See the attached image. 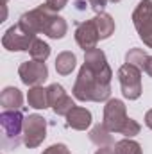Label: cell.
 Masks as SVG:
<instances>
[{"instance_id":"obj_16","label":"cell","mask_w":152,"mask_h":154,"mask_svg":"<svg viewBox=\"0 0 152 154\" xmlns=\"http://www.w3.org/2000/svg\"><path fill=\"white\" fill-rule=\"evenodd\" d=\"M75 63H77L75 56H74L72 52L65 50V52H61V54L56 57V70H57V74H61V75H68V74L74 72Z\"/></svg>"},{"instance_id":"obj_2","label":"cell","mask_w":152,"mask_h":154,"mask_svg":"<svg viewBox=\"0 0 152 154\" xmlns=\"http://www.w3.org/2000/svg\"><path fill=\"white\" fill-rule=\"evenodd\" d=\"M23 115L18 109H4L0 113L2 127V145L5 149H16L20 143V134H23Z\"/></svg>"},{"instance_id":"obj_13","label":"cell","mask_w":152,"mask_h":154,"mask_svg":"<svg viewBox=\"0 0 152 154\" xmlns=\"http://www.w3.org/2000/svg\"><path fill=\"white\" fill-rule=\"evenodd\" d=\"M27 102L31 108H36V109H45L48 108V91L47 88H41V86H32L27 93Z\"/></svg>"},{"instance_id":"obj_22","label":"cell","mask_w":152,"mask_h":154,"mask_svg":"<svg viewBox=\"0 0 152 154\" xmlns=\"http://www.w3.org/2000/svg\"><path fill=\"white\" fill-rule=\"evenodd\" d=\"M43 154H70V151H68V147L63 145V143H54V145H50L48 149H45Z\"/></svg>"},{"instance_id":"obj_18","label":"cell","mask_w":152,"mask_h":154,"mask_svg":"<svg viewBox=\"0 0 152 154\" xmlns=\"http://www.w3.org/2000/svg\"><path fill=\"white\" fill-rule=\"evenodd\" d=\"M114 154H141V145L131 138H123L114 143Z\"/></svg>"},{"instance_id":"obj_26","label":"cell","mask_w":152,"mask_h":154,"mask_svg":"<svg viewBox=\"0 0 152 154\" xmlns=\"http://www.w3.org/2000/svg\"><path fill=\"white\" fill-rule=\"evenodd\" d=\"M95 154H114V149H111V147H100Z\"/></svg>"},{"instance_id":"obj_28","label":"cell","mask_w":152,"mask_h":154,"mask_svg":"<svg viewBox=\"0 0 152 154\" xmlns=\"http://www.w3.org/2000/svg\"><path fill=\"white\" fill-rule=\"evenodd\" d=\"M109 2H114V4H116V2H120V0H109Z\"/></svg>"},{"instance_id":"obj_20","label":"cell","mask_w":152,"mask_h":154,"mask_svg":"<svg viewBox=\"0 0 152 154\" xmlns=\"http://www.w3.org/2000/svg\"><path fill=\"white\" fill-rule=\"evenodd\" d=\"M147 57H149L147 52H143L141 48H131V50L125 54V61H127L129 65L140 68V70L145 68V61H147Z\"/></svg>"},{"instance_id":"obj_19","label":"cell","mask_w":152,"mask_h":154,"mask_svg":"<svg viewBox=\"0 0 152 154\" xmlns=\"http://www.w3.org/2000/svg\"><path fill=\"white\" fill-rule=\"evenodd\" d=\"M29 52H31V57H32L34 61H41V63H45V59L50 56V47H48L43 39L36 38Z\"/></svg>"},{"instance_id":"obj_6","label":"cell","mask_w":152,"mask_h":154,"mask_svg":"<svg viewBox=\"0 0 152 154\" xmlns=\"http://www.w3.org/2000/svg\"><path fill=\"white\" fill-rule=\"evenodd\" d=\"M34 39L36 34L25 31L20 23H16L5 31V34L2 36V45L11 52H20V50H31Z\"/></svg>"},{"instance_id":"obj_14","label":"cell","mask_w":152,"mask_h":154,"mask_svg":"<svg viewBox=\"0 0 152 154\" xmlns=\"http://www.w3.org/2000/svg\"><path fill=\"white\" fill-rule=\"evenodd\" d=\"M90 140L99 145V147H111L114 142H113V136H111V131L104 125V124H99L91 129L90 133Z\"/></svg>"},{"instance_id":"obj_11","label":"cell","mask_w":152,"mask_h":154,"mask_svg":"<svg viewBox=\"0 0 152 154\" xmlns=\"http://www.w3.org/2000/svg\"><path fill=\"white\" fill-rule=\"evenodd\" d=\"M66 125L77 129V131H86L91 125V113L86 108H79L75 106L68 115H66Z\"/></svg>"},{"instance_id":"obj_3","label":"cell","mask_w":152,"mask_h":154,"mask_svg":"<svg viewBox=\"0 0 152 154\" xmlns=\"http://www.w3.org/2000/svg\"><path fill=\"white\" fill-rule=\"evenodd\" d=\"M54 16H56V11H52L47 4H41L36 9H32L29 13H23L20 16L18 23L32 34H39V32L47 34V29H48L50 22L54 20Z\"/></svg>"},{"instance_id":"obj_1","label":"cell","mask_w":152,"mask_h":154,"mask_svg":"<svg viewBox=\"0 0 152 154\" xmlns=\"http://www.w3.org/2000/svg\"><path fill=\"white\" fill-rule=\"evenodd\" d=\"M111 77L113 72L108 65L106 54L100 48H91L84 52V65L74 84V97L82 102H102L111 95Z\"/></svg>"},{"instance_id":"obj_8","label":"cell","mask_w":152,"mask_h":154,"mask_svg":"<svg viewBox=\"0 0 152 154\" xmlns=\"http://www.w3.org/2000/svg\"><path fill=\"white\" fill-rule=\"evenodd\" d=\"M23 143L29 149H34L43 143L47 136V122L39 115H29L23 120Z\"/></svg>"},{"instance_id":"obj_7","label":"cell","mask_w":152,"mask_h":154,"mask_svg":"<svg viewBox=\"0 0 152 154\" xmlns=\"http://www.w3.org/2000/svg\"><path fill=\"white\" fill-rule=\"evenodd\" d=\"M129 116L125 111V104L118 99L108 100V104L104 106V125L111 131V133H120L123 131V127L127 125Z\"/></svg>"},{"instance_id":"obj_15","label":"cell","mask_w":152,"mask_h":154,"mask_svg":"<svg viewBox=\"0 0 152 154\" xmlns=\"http://www.w3.org/2000/svg\"><path fill=\"white\" fill-rule=\"evenodd\" d=\"M95 25H97V31H99V36L100 39L109 38L114 32V20L108 14V13H97V16L93 18Z\"/></svg>"},{"instance_id":"obj_12","label":"cell","mask_w":152,"mask_h":154,"mask_svg":"<svg viewBox=\"0 0 152 154\" xmlns=\"http://www.w3.org/2000/svg\"><path fill=\"white\" fill-rule=\"evenodd\" d=\"M0 104L4 109H20L23 104V95L18 88L7 86V88H4V91L0 95Z\"/></svg>"},{"instance_id":"obj_9","label":"cell","mask_w":152,"mask_h":154,"mask_svg":"<svg viewBox=\"0 0 152 154\" xmlns=\"http://www.w3.org/2000/svg\"><path fill=\"white\" fill-rule=\"evenodd\" d=\"M18 75L22 79V82L27 84V86H39L48 77V70H47L45 63L32 59V61H25V63L20 65Z\"/></svg>"},{"instance_id":"obj_10","label":"cell","mask_w":152,"mask_h":154,"mask_svg":"<svg viewBox=\"0 0 152 154\" xmlns=\"http://www.w3.org/2000/svg\"><path fill=\"white\" fill-rule=\"evenodd\" d=\"M99 39H100V36H99V31H97V25H95L93 18L77 25L75 41L84 52H86V50H91V48H97Z\"/></svg>"},{"instance_id":"obj_5","label":"cell","mask_w":152,"mask_h":154,"mask_svg":"<svg viewBox=\"0 0 152 154\" xmlns=\"http://www.w3.org/2000/svg\"><path fill=\"white\" fill-rule=\"evenodd\" d=\"M132 23L141 41L152 48V0H141L136 5L132 13Z\"/></svg>"},{"instance_id":"obj_23","label":"cell","mask_w":152,"mask_h":154,"mask_svg":"<svg viewBox=\"0 0 152 154\" xmlns=\"http://www.w3.org/2000/svg\"><path fill=\"white\" fill-rule=\"evenodd\" d=\"M66 2H68V0H45V4H47L52 11H56V13L61 11V9L66 5Z\"/></svg>"},{"instance_id":"obj_24","label":"cell","mask_w":152,"mask_h":154,"mask_svg":"<svg viewBox=\"0 0 152 154\" xmlns=\"http://www.w3.org/2000/svg\"><path fill=\"white\" fill-rule=\"evenodd\" d=\"M90 4H91L93 11L102 13V11H104V7H106V4H108V0H90Z\"/></svg>"},{"instance_id":"obj_27","label":"cell","mask_w":152,"mask_h":154,"mask_svg":"<svg viewBox=\"0 0 152 154\" xmlns=\"http://www.w3.org/2000/svg\"><path fill=\"white\" fill-rule=\"evenodd\" d=\"M145 124H147V127L152 129V109H149V111L145 113Z\"/></svg>"},{"instance_id":"obj_4","label":"cell","mask_w":152,"mask_h":154,"mask_svg":"<svg viewBox=\"0 0 152 154\" xmlns=\"http://www.w3.org/2000/svg\"><path fill=\"white\" fill-rule=\"evenodd\" d=\"M118 79H120V86H122V93L125 99L129 100H136L141 95V70L125 63L120 66L118 70Z\"/></svg>"},{"instance_id":"obj_25","label":"cell","mask_w":152,"mask_h":154,"mask_svg":"<svg viewBox=\"0 0 152 154\" xmlns=\"http://www.w3.org/2000/svg\"><path fill=\"white\" fill-rule=\"evenodd\" d=\"M143 72H147L149 75L152 77V56L147 57V61H145V68H143Z\"/></svg>"},{"instance_id":"obj_17","label":"cell","mask_w":152,"mask_h":154,"mask_svg":"<svg viewBox=\"0 0 152 154\" xmlns=\"http://www.w3.org/2000/svg\"><path fill=\"white\" fill-rule=\"evenodd\" d=\"M66 31H68V25H66L65 18H61V16L56 14L54 20L50 22L48 29H47V36H48V38H54V39H61L66 34Z\"/></svg>"},{"instance_id":"obj_21","label":"cell","mask_w":152,"mask_h":154,"mask_svg":"<svg viewBox=\"0 0 152 154\" xmlns=\"http://www.w3.org/2000/svg\"><path fill=\"white\" fill-rule=\"evenodd\" d=\"M47 91H48V104L54 108L65 95H66V91H65V88L61 86V84H57V82H54V84H50L48 88H47Z\"/></svg>"}]
</instances>
